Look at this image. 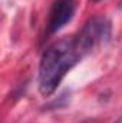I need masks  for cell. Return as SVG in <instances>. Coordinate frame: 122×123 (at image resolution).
<instances>
[{
  "instance_id": "5b68a950",
  "label": "cell",
  "mask_w": 122,
  "mask_h": 123,
  "mask_svg": "<svg viewBox=\"0 0 122 123\" xmlns=\"http://www.w3.org/2000/svg\"><path fill=\"white\" fill-rule=\"evenodd\" d=\"M83 123H93V122H83Z\"/></svg>"
},
{
  "instance_id": "277c9868",
  "label": "cell",
  "mask_w": 122,
  "mask_h": 123,
  "mask_svg": "<svg viewBox=\"0 0 122 123\" xmlns=\"http://www.w3.org/2000/svg\"><path fill=\"white\" fill-rule=\"evenodd\" d=\"M114 123H122V117H119V119H118L116 122H114Z\"/></svg>"
},
{
  "instance_id": "3957f363",
  "label": "cell",
  "mask_w": 122,
  "mask_h": 123,
  "mask_svg": "<svg viewBox=\"0 0 122 123\" xmlns=\"http://www.w3.org/2000/svg\"><path fill=\"white\" fill-rule=\"evenodd\" d=\"M75 9H76L75 0H55L49 13V22H47L49 33H56L66 23H69L75 14Z\"/></svg>"
},
{
  "instance_id": "8992f818",
  "label": "cell",
  "mask_w": 122,
  "mask_h": 123,
  "mask_svg": "<svg viewBox=\"0 0 122 123\" xmlns=\"http://www.w3.org/2000/svg\"><path fill=\"white\" fill-rule=\"evenodd\" d=\"M93 1H98V0H93Z\"/></svg>"
},
{
  "instance_id": "6da1fadb",
  "label": "cell",
  "mask_w": 122,
  "mask_h": 123,
  "mask_svg": "<svg viewBox=\"0 0 122 123\" xmlns=\"http://www.w3.org/2000/svg\"><path fill=\"white\" fill-rule=\"evenodd\" d=\"M73 39L63 37L50 44L42 55L39 64V90L43 96H50L61 85L65 74L81 60Z\"/></svg>"
},
{
  "instance_id": "7a4b0ae2",
  "label": "cell",
  "mask_w": 122,
  "mask_h": 123,
  "mask_svg": "<svg viewBox=\"0 0 122 123\" xmlns=\"http://www.w3.org/2000/svg\"><path fill=\"white\" fill-rule=\"evenodd\" d=\"M111 37V23L103 16H96L86 22L83 29L73 37L76 52L81 57L89 55L101 43L108 42Z\"/></svg>"
}]
</instances>
